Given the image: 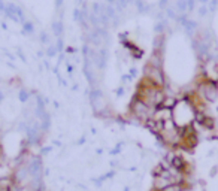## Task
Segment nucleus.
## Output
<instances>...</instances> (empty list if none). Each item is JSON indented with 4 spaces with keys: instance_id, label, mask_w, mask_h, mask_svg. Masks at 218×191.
<instances>
[{
    "instance_id": "obj_1",
    "label": "nucleus",
    "mask_w": 218,
    "mask_h": 191,
    "mask_svg": "<svg viewBox=\"0 0 218 191\" xmlns=\"http://www.w3.org/2000/svg\"><path fill=\"white\" fill-rule=\"evenodd\" d=\"M182 190H184L182 184H171V185H167L166 188H163L161 191H182Z\"/></svg>"
}]
</instances>
